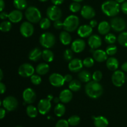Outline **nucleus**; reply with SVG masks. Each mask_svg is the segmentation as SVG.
<instances>
[{"instance_id":"48","label":"nucleus","mask_w":127,"mask_h":127,"mask_svg":"<svg viewBox=\"0 0 127 127\" xmlns=\"http://www.w3.org/2000/svg\"><path fill=\"white\" fill-rule=\"evenodd\" d=\"M121 9L124 14L127 15V1L123 2L121 6Z\"/></svg>"},{"instance_id":"54","label":"nucleus","mask_w":127,"mask_h":127,"mask_svg":"<svg viewBox=\"0 0 127 127\" xmlns=\"http://www.w3.org/2000/svg\"><path fill=\"white\" fill-rule=\"evenodd\" d=\"M89 25H90V26L93 28V27H95V26L97 25V21H95V20L93 19L90 21Z\"/></svg>"},{"instance_id":"45","label":"nucleus","mask_w":127,"mask_h":127,"mask_svg":"<svg viewBox=\"0 0 127 127\" xmlns=\"http://www.w3.org/2000/svg\"><path fill=\"white\" fill-rule=\"evenodd\" d=\"M102 78V73L100 71H95L93 74V81L96 82H99Z\"/></svg>"},{"instance_id":"27","label":"nucleus","mask_w":127,"mask_h":127,"mask_svg":"<svg viewBox=\"0 0 127 127\" xmlns=\"http://www.w3.org/2000/svg\"><path fill=\"white\" fill-rule=\"evenodd\" d=\"M50 70V66L48 64L42 63L38 64L35 68L36 73L39 75H44L48 73Z\"/></svg>"},{"instance_id":"14","label":"nucleus","mask_w":127,"mask_h":127,"mask_svg":"<svg viewBox=\"0 0 127 127\" xmlns=\"http://www.w3.org/2000/svg\"><path fill=\"white\" fill-rule=\"evenodd\" d=\"M24 101L25 103L31 104L35 102L36 99V94L34 91L31 88H27L25 89L22 94Z\"/></svg>"},{"instance_id":"33","label":"nucleus","mask_w":127,"mask_h":127,"mask_svg":"<svg viewBox=\"0 0 127 127\" xmlns=\"http://www.w3.org/2000/svg\"><path fill=\"white\" fill-rule=\"evenodd\" d=\"M66 112V108L64 105L62 104H58L55 107L54 112L55 114L58 117H62Z\"/></svg>"},{"instance_id":"50","label":"nucleus","mask_w":127,"mask_h":127,"mask_svg":"<svg viewBox=\"0 0 127 127\" xmlns=\"http://www.w3.org/2000/svg\"><path fill=\"white\" fill-rule=\"evenodd\" d=\"M64 0H51L52 3L54 5H56V6H58V5H60L64 2Z\"/></svg>"},{"instance_id":"34","label":"nucleus","mask_w":127,"mask_h":127,"mask_svg":"<svg viewBox=\"0 0 127 127\" xmlns=\"http://www.w3.org/2000/svg\"><path fill=\"white\" fill-rule=\"evenodd\" d=\"M13 5L17 9L24 10L27 7V2L26 0H14Z\"/></svg>"},{"instance_id":"37","label":"nucleus","mask_w":127,"mask_h":127,"mask_svg":"<svg viewBox=\"0 0 127 127\" xmlns=\"http://www.w3.org/2000/svg\"><path fill=\"white\" fill-rule=\"evenodd\" d=\"M12 25L9 21H3L0 25V30L3 32H7L11 30Z\"/></svg>"},{"instance_id":"4","label":"nucleus","mask_w":127,"mask_h":127,"mask_svg":"<svg viewBox=\"0 0 127 127\" xmlns=\"http://www.w3.org/2000/svg\"><path fill=\"white\" fill-rule=\"evenodd\" d=\"M79 20L78 16L70 15L63 22V29L68 32H74L79 26Z\"/></svg>"},{"instance_id":"61","label":"nucleus","mask_w":127,"mask_h":127,"mask_svg":"<svg viewBox=\"0 0 127 127\" xmlns=\"http://www.w3.org/2000/svg\"><path fill=\"white\" fill-rule=\"evenodd\" d=\"M38 1H41V2H46V1H47L48 0H38Z\"/></svg>"},{"instance_id":"3","label":"nucleus","mask_w":127,"mask_h":127,"mask_svg":"<svg viewBox=\"0 0 127 127\" xmlns=\"http://www.w3.org/2000/svg\"><path fill=\"white\" fill-rule=\"evenodd\" d=\"M25 16L27 21L31 23H38L42 19L40 11L34 6L27 7L25 12Z\"/></svg>"},{"instance_id":"6","label":"nucleus","mask_w":127,"mask_h":127,"mask_svg":"<svg viewBox=\"0 0 127 127\" xmlns=\"http://www.w3.org/2000/svg\"><path fill=\"white\" fill-rule=\"evenodd\" d=\"M47 15L51 21H55L60 20L62 16V11L58 6L56 5L51 6L47 9Z\"/></svg>"},{"instance_id":"16","label":"nucleus","mask_w":127,"mask_h":127,"mask_svg":"<svg viewBox=\"0 0 127 127\" xmlns=\"http://www.w3.org/2000/svg\"><path fill=\"white\" fill-rule=\"evenodd\" d=\"M81 14L84 19H91L95 16V12L93 7L88 5H85L81 8Z\"/></svg>"},{"instance_id":"5","label":"nucleus","mask_w":127,"mask_h":127,"mask_svg":"<svg viewBox=\"0 0 127 127\" xmlns=\"http://www.w3.org/2000/svg\"><path fill=\"white\" fill-rule=\"evenodd\" d=\"M39 40L42 47L46 48H50L55 43V37L53 33L45 32L41 35Z\"/></svg>"},{"instance_id":"62","label":"nucleus","mask_w":127,"mask_h":127,"mask_svg":"<svg viewBox=\"0 0 127 127\" xmlns=\"http://www.w3.org/2000/svg\"><path fill=\"white\" fill-rule=\"evenodd\" d=\"M21 127V126H17V127Z\"/></svg>"},{"instance_id":"39","label":"nucleus","mask_w":127,"mask_h":127,"mask_svg":"<svg viewBox=\"0 0 127 127\" xmlns=\"http://www.w3.org/2000/svg\"><path fill=\"white\" fill-rule=\"evenodd\" d=\"M117 37L113 33H107L105 37V41L107 43L109 44H114L117 40Z\"/></svg>"},{"instance_id":"41","label":"nucleus","mask_w":127,"mask_h":127,"mask_svg":"<svg viewBox=\"0 0 127 127\" xmlns=\"http://www.w3.org/2000/svg\"><path fill=\"white\" fill-rule=\"evenodd\" d=\"M105 52H106L107 54L108 55H114L117 53V47L115 45H114L111 44L107 47Z\"/></svg>"},{"instance_id":"60","label":"nucleus","mask_w":127,"mask_h":127,"mask_svg":"<svg viewBox=\"0 0 127 127\" xmlns=\"http://www.w3.org/2000/svg\"><path fill=\"white\" fill-rule=\"evenodd\" d=\"M73 1H75V2H81V1H83V0H73Z\"/></svg>"},{"instance_id":"32","label":"nucleus","mask_w":127,"mask_h":127,"mask_svg":"<svg viewBox=\"0 0 127 127\" xmlns=\"http://www.w3.org/2000/svg\"><path fill=\"white\" fill-rule=\"evenodd\" d=\"M38 109L33 105H30L26 109V113L30 118H35L38 114Z\"/></svg>"},{"instance_id":"51","label":"nucleus","mask_w":127,"mask_h":127,"mask_svg":"<svg viewBox=\"0 0 127 127\" xmlns=\"http://www.w3.org/2000/svg\"><path fill=\"white\" fill-rule=\"evenodd\" d=\"M0 91H1V94H4V92L6 91V86H5V84H4L2 82L0 83Z\"/></svg>"},{"instance_id":"49","label":"nucleus","mask_w":127,"mask_h":127,"mask_svg":"<svg viewBox=\"0 0 127 127\" xmlns=\"http://www.w3.org/2000/svg\"><path fill=\"white\" fill-rule=\"evenodd\" d=\"M64 79L65 82H67V83H70L72 80H73V77L71 74H66L65 76H64Z\"/></svg>"},{"instance_id":"43","label":"nucleus","mask_w":127,"mask_h":127,"mask_svg":"<svg viewBox=\"0 0 127 127\" xmlns=\"http://www.w3.org/2000/svg\"><path fill=\"white\" fill-rule=\"evenodd\" d=\"M83 65L86 68H91L93 66L94 64V58H92L91 57H88V58H85L84 60L83 61Z\"/></svg>"},{"instance_id":"23","label":"nucleus","mask_w":127,"mask_h":127,"mask_svg":"<svg viewBox=\"0 0 127 127\" xmlns=\"http://www.w3.org/2000/svg\"><path fill=\"white\" fill-rule=\"evenodd\" d=\"M42 57V52L38 48L32 49L29 53V59L32 62H37Z\"/></svg>"},{"instance_id":"20","label":"nucleus","mask_w":127,"mask_h":127,"mask_svg":"<svg viewBox=\"0 0 127 127\" xmlns=\"http://www.w3.org/2000/svg\"><path fill=\"white\" fill-rule=\"evenodd\" d=\"M93 58L94 60H95L97 62H104V61L107 60L108 59L107 55L106 52L102 50H96L93 52Z\"/></svg>"},{"instance_id":"40","label":"nucleus","mask_w":127,"mask_h":127,"mask_svg":"<svg viewBox=\"0 0 127 127\" xmlns=\"http://www.w3.org/2000/svg\"><path fill=\"white\" fill-rule=\"evenodd\" d=\"M69 10L72 12H78V11L81 10V6L78 2L74 1L69 6Z\"/></svg>"},{"instance_id":"31","label":"nucleus","mask_w":127,"mask_h":127,"mask_svg":"<svg viewBox=\"0 0 127 127\" xmlns=\"http://www.w3.org/2000/svg\"><path fill=\"white\" fill-rule=\"evenodd\" d=\"M69 88L71 91L78 92L81 88V84L79 81L77 79H74L69 83Z\"/></svg>"},{"instance_id":"36","label":"nucleus","mask_w":127,"mask_h":127,"mask_svg":"<svg viewBox=\"0 0 127 127\" xmlns=\"http://www.w3.org/2000/svg\"><path fill=\"white\" fill-rule=\"evenodd\" d=\"M80 117L78 115H72L71 117L68 119V122L69 123V125L71 126H77L80 123Z\"/></svg>"},{"instance_id":"7","label":"nucleus","mask_w":127,"mask_h":127,"mask_svg":"<svg viewBox=\"0 0 127 127\" xmlns=\"http://www.w3.org/2000/svg\"><path fill=\"white\" fill-rule=\"evenodd\" d=\"M110 26L115 32H122L126 28L127 24L122 17H114L110 20Z\"/></svg>"},{"instance_id":"53","label":"nucleus","mask_w":127,"mask_h":127,"mask_svg":"<svg viewBox=\"0 0 127 127\" xmlns=\"http://www.w3.org/2000/svg\"><path fill=\"white\" fill-rule=\"evenodd\" d=\"M9 16V14H8L6 13V12H1V14H0V17H1V19L2 20H4V19H6V18H7Z\"/></svg>"},{"instance_id":"59","label":"nucleus","mask_w":127,"mask_h":127,"mask_svg":"<svg viewBox=\"0 0 127 127\" xmlns=\"http://www.w3.org/2000/svg\"><path fill=\"white\" fill-rule=\"evenodd\" d=\"M118 3H123V2H125L126 0H115Z\"/></svg>"},{"instance_id":"19","label":"nucleus","mask_w":127,"mask_h":127,"mask_svg":"<svg viewBox=\"0 0 127 127\" xmlns=\"http://www.w3.org/2000/svg\"><path fill=\"white\" fill-rule=\"evenodd\" d=\"M93 32V27L90 25H83L78 29V34L83 38L89 37Z\"/></svg>"},{"instance_id":"1","label":"nucleus","mask_w":127,"mask_h":127,"mask_svg":"<svg viewBox=\"0 0 127 127\" xmlns=\"http://www.w3.org/2000/svg\"><path fill=\"white\" fill-rule=\"evenodd\" d=\"M103 88L99 82L95 81H89L86 84L85 92L87 95L92 99H97L103 94Z\"/></svg>"},{"instance_id":"55","label":"nucleus","mask_w":127,"mask_h":127,"mask_svg":"<svg viewBox=\"0 0 127 127\" xmlns=\"http://www.w3.org/2000/svg\"><path fill=\"white\" fill-rule=\"evenodd\" d=\"M0 6H1V7H0V11L2 12V10L4 9L5 7V3L4 0H0Z\"/></svg>"},{"instance_id":"35","label":"nucleus","mask_w":127,"mask_h":127,"mask_svg":"<svg viewBox=\"0 0 127 127\" xmlns=\"http://www.w3.org/2000/svg\"><path fill=\"white\" fill-rule=\"evenodd\" d=\"M117 40L122 46L127 47V32H122L118 36Z\"/></svg>"},{"instance_id":"18","label":"nucleus","mask_w":127,"mask_h":127,"mask_svg":"<svg viewBox=\"0 0 127 127\" xmlns=\"http://www.w3.org/2000/svg\"><path fill=\"white\" fill-rule=\"evenodd\" d=\"M88 44L91 49H97L102 45V39L97 35H93L88 39Z\"/></svg>"},{"instance_id":"13","label":"nucleus","mask_w":127,"mask_h":127,"mask_svg":"<svg viewBox=\"0 0 127 127\" xmlns=\"http://www.w3.org/2000/svg\"><path fill=\"white\" fill-rule=\"evenodd\" d=\"M49 81L53 86L60 88L64 83V77L58 73H52L49 76Z\"/></svg>"},{"instance_id":"46","label":"nucleus","mask_w":127,"mask_h":127,"mask_svg":"<svg viewBox=\"0 0 127 127\" xmlns=\"http://www.w3.org/2000/svg\"><path fill=\"white\" fill-rule=\"evenodd\" d=\"M69 124L68 120L62 119V120H60L57 122L55 127H69Z\"/></svg>"},{"instance_id":"29","label":"nucleus","mask_w":127,"mask_h":127,"mask_svg":"<svg viewBox=\"0 0 127 127\" xmlns=\"http://www.w3.org/2000/svg\"><path fill=\"white\" fill-rule=\"evenodd\" d=\"M78 76L79 80L84 83H88L90 81L91 78H93V76H91V73L86 70H83L79 72Z\"/></svg>"},{"instance_id":"21","label":"nucleus","mask_w":127,"mask_h":127,"mask_svg":"<svg viewBox=\"0 0 127 127\" xmlns=\"http://www.w3.org/2000/svg\"><path fill=\"white\" fill-rule=\"evenodd\" d=\"M23 15L21 10H14L9 14L8 19L12 23H18L22 20Z\"/></svg>"},{"instance_id":"42","label":"nucleus","mask_w":127,"mask_h":127,"mask_svg":"<svg viewBox=\"0 0 127 127\" xmlns=\"http://www.w3.org/2000/svg\"><path fill=\"white\" fill-rule=\"evenodd\" d=\"M73 51L70 49H67L63 53V58L66 61H71L73 58Z\"/></svg>"},{"instance_id":"28","label":"nucleus","mask_w":127,"mask_h":127,"mask_svg":"<svg viewBox=\"0 0 127 127\" xmlns=\"http://www.w3.org/2000/svg\"><path fill=\"white\" fill-rule=\"evenodd\" d=\"M60 40L64 45H68L71 42V37L67 31H63L60 34Z\"/></svg>"},{"instance_id":"8","label":"nucleus","mask_w":127,"mask_h":127,"mask_svg":"<svg viewBox=\"0 0 127 127\" xmlns=\"http://www.w3.org/2000/svg\"><path fill=\"white\" fill-rule=\"evenodd\" d=\"M35 71V69L32 64L29 63H24L21 64L18 69V73L21 76L28 78L32 76Z\"/></svg>"},{"instance_id":"2","label":"nucleus","mask_w":127,"mask_h":127,"mask_svg":"<svg viewBox=\"0 0 127 127\" xmlns=\"http://www.w3.org/2000/svg\"><path fill=\"white\" fill-rule=\"evenodd\" d=\"M102 12L109 17H114L120 12V5L116 1H106L101 6Z\"/></svg>"},{"instance_id":"30","label":"nucleus","mask_w":127,"mask_h":127,"mask_svg":"<svg viewBox=\"0 0 127 127\" xmlns=\"http://www.w3.org/2000/svg\"><path fill=\"white\" fill-rule=\"evenodd\" d=\"M42 58L43 60L45 61L46 62H52L54 58V54H53V52L51 51L50 50L46 49L42 52Z\"/></svg>"},{"instance_id":"22","label":"nucleus","mask_w":127,"mask_h":127,"mask_svg":"<svg viewBox=\"0 0 127 127\" xmlns=\"http://www.w3.org/2000/svg\"><path fill=\"white\" fill-rule=\"evenodd\" d=\"M59 98L62 103L66 104L71 100L73 98V93L70 89H64L60 93Z\"/></svg>"},{"instance_id":"38","label":"nucleus","mask_w":127,"mask_h":127,"mask_svg":"<svg viewBox=\"0 0 127 127\" xmlns=\"http://www.w3.org/2000/svg\"><path fill=\"white\" fill-rule=\"evenodd\" d=\"M50 19L48 18H43L40 21V27L42 29H47L50 27Z\"/></svg>"},{"instance_id":"47","label":"nucleus","mask_w":127,"mask_h":127,"mask_svg":"<svg viewBox=\"0 0 127 127\" xmlns=\"http://www.w3.org/2000/svg\"><path fill=\"white\" fill-rule=\"evenodd\" d=\"M53 26L56 29H61L63 27V22L61 20H57L54 21Z\"/></svg>"},{"instance_id":"44","label":"nucleus","mask_w":127,"mask_h":127,"mask_svg":"<svg viewBox=\"0 0 127 127\" xmlns=\"http://www.w3.org/2000/svg\"><path fill=\"white\" fill-rule=\"evenodd\" d=\"M31 81L34 85H39L42 82V79L39 74H33L31 77Z\"/></svg>"},{"instance_id":"56","label":"nucleus","mask_w":127,"mask_h":127,"mask_svg":"<svg viewBox=\"0 0 127 127\" xmlns=\"http://www.w3.org/2000/svg\"><path fill=\"white\" fill-rule=\"evenodd\" d=\"M122 69L125 72H127V62H125L122 65Z\"/></svg>"},{"instance_id":"57","label":"nucleus","mask_w":127,"mask_h":127,"mask_svg":"<svg viewBox=\"0 0 127 127\" xmlns=\"http://www.w3.org/2000/svg\"><path fill=\"white\" fill-rule=\"evenodd\" d=\"M2 78H3V73H2V69H1L0 70V81L2 80Z\"/></svg>"},{"instance_id":"52","label":"nucleus","mask_w":127,"mask_h":127,"mask_svg":"<svg viewBox=\"0 0 127 127\" xmlns=\"http://www.w3.org/2000/svg\"><path fill=\"white\" fill-rule=\"evenodd\" d=\"M6 115V110L3 108L0 109V119H2Z\"/></svg>"},{"instance_id":"25","label":"nucleus","mask_w":127,"mask_h":127,"mask_svg":"<svg viewBox=\"0 0 127 127\" xmlns=\"http://www.w3.org/2000/svg\"><path fill=\"white\" fill-rule=\"evenodd\" d=\"M106 66L109 70L116 71L119 68V61L117 58H114V57H110L107 60Z\"/></svg>"},{"instance_id":"17","label":"nucleus","mask_w":127,"mask_h":127,"mask_svg":"<svg viewBox=\"0 0 127 127\" xmlns=\"http://www.w3.org/2000/svg\"><path fill=\"white\" fill-rule=\"evenodd\" d=\"M86 47V43L84 40L78 38L73 42L71 44V50L75 53H81L84 50Z\"/></svg>"},{"instance_id":"10","label":"nucleus","mask_w":127,"mask_h":127,"mask_svg":"<svg viewBox=\"0 0 127 127\" xmlns=\"http://www.w3.org/2000/svg\"><path fill=\"white\" fill-rule=\"evenodd\" d=\"M125 75L122 71H115L112 76V81L116 87H121L125 82Z\"/></svg>"},{"instance_id":"11","label":"nucleus","mask_w":127,"mask_h":127,"mask_svg":"<svg viewBox=\"0 0 127 127\" xmlns=\"http://www.w3.org/2000/svg\"><path fill=\"white\" fill-rule=\"evenodd\" d=\"M52 107V104L50 102V99H41L38 104L37 109L38 112L42 115H45L48 114Z\"/></svg>"},{"instance_id":"9","label":"nucleus","mask_w":127,"mask_h":127,"mask_svg":"<svg viewBox=\"0 0 127 127\" xmlns=\"http://www.w3.org/2000/svg\"><path fill=\"white\" fill-rule=\"evenodd\" d=\"M2 105L7 111L11 112L16 110L18 106V101L13 96H7L2 100Z\"/></svg>"},{"instance_id":"58","label":"nucleus","mask_w":127,"mask_h":127,"mask_svg":"<svg viewBox=\"0 0 127 127\" xmlns=\"http://www.w3.org/2000/svg\"><path fill=\"white\" fill-rule=\"evenodd\" d=\"M60 101V98L59 97H55L54 99V102L55 103H58V102Z\"/></svg>"},{"instance_id":"26","label":"nucleus","mask_w":127,"mask_h":127,"mask_svg":"<svg viewBox=\"0 0 127 127\" xmlns=\"http://www.w3.org/2000/svg\"><path fill=\"white\" fill-rule=\"evenodd\" d=\"M110 24L107 21L100 22L98 26V32L101 35H107L110 30Z\"/></svg>"},{"instance_id":"12","label":"nucleus","mask_w":127,"mask_h":127,"mask_svg":"<svg viewBox=\"0 0 127 127\" xmlns=\"http://www.w3.org/2000/svg\"><path fill=\"white\" fill-rule=\"evenodd\" d=\"M20 32L24 37H29L33 35L34 28L30 22H24L20 27Z\"/></svg>"},{"instance_id":"15","label":"nucleus","mask_w":127,"mask_h":127,"mask_svg":"<svg viewBox=\"0 0 127 127\" xmlns=\"http://www.w3.org/2000/svg\"><path fill=\"white\" fill-rule=\"evenodd\" d=\"M83 66V63L81 60L79 58H74L70 61L68 64V68L71 72L78 73L82 69Z\"/></svg>"},{"instance_id":"24","label":"nucleus","mask_w":127,"mask_h":127,"mask_svg":"<svg viewBox=\"0 0 127 127\" xmlns=\"http://www.w3.org/2000/svg\"><path fill=\"white\" fill-rule=\"evenodd\" d=\"M93 119L95 127H107L109 125V121L105 117H93Z\"/></svg>"}]
</instances>
